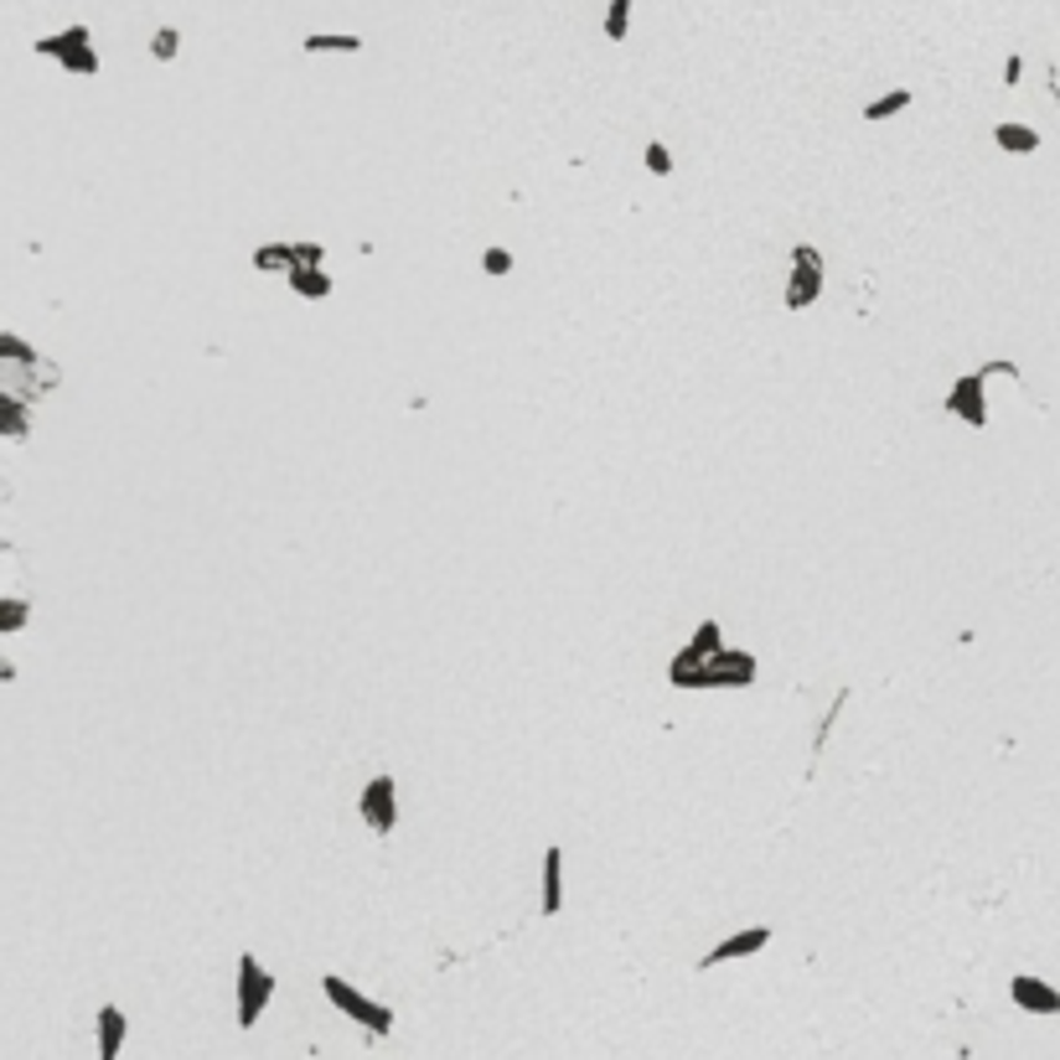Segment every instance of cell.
Returning <instances> with one entry per match:
<instances>
[{
	"instance_id": "cell-18",
	"label": "cell",
	"mask_w": 1060,
	"mask_h": 1060,
	"mask_svg": "<svg viewBox=\"0 0 1060 1060\" xmlns=\"http://www.w3.org/2000/svg\"><path fill=\"white\" fill-rule=\"evenodd\" d=\"M26 430H32V419L21 409V398H0V434L5 440H26Z\"/></svg>"
},
{
	"instance_id": "cell-2",
	"label": "cell",
	"mask_w": 1060,
	"mask_h": 1060,
	"mask_svg": "<svg viewBox=\"0 0 1060 1060\" xmlns=\"http://www.w3.org/2000/svg\"><path fill=\"white\" fill-rule=\"evenodd\" d=\"M827 279V259L818 243H791L786 254V311H807Z\"/></svg>"
},
{
	"instance_id": "cell-12",
	"label": "cell",
	"mask_w": 1060,
	"mask_h": 1060,
	"mask_svg": "<svg viewBox=\"0 0 1060 1060\" xmlns=\"http://www.w3.org/2000/svg\"><path fill=\"white\" fill-rule=\"evenodd\" d=\"M564 910V848H544V890H538V916H559Z\"/></svg>"
},
{
	"instance_id": "cell-25",
	"label": "cell",
	"mask_w": 1060,
	"mask_h": 1060,
	"mask_svg": "<svg viewBox=\"0 0 1060 1060\" xmlns=\"http://www.w3.org/2000/svg\"><path fill=\"white\" fill-rule=\"evenodd\" d=\"M300 264H326V249L321 243H295V270Z\"/></svg>"
},
{
	"instance_id": "cell-26",
	"label": "cell",
	"mask_w": 1060,
	"mask_h": 1060,
	"mask_svg": "<svg viewBox=\"0 0 1060 1060\" xmlns=\"http://www.w3.org/2000/svg\"><path fill=\"white\" fill-rule=\"evenodd\" d=\"M1020 79H1024V58H1020V52H1009V62H1003V83L1014 88Z\"/></svg>"
},
{
	"instance_id": "cell-8",
	"label": "cell",
	"mask_w": 1060,
	"mask_h": 1060,
	"mask_svg": "<svg viewBox=\"0 0 1060 1060\" xmlns=\"http://www.w3.org/2000/svg\"><path fill=\"white\" fill-rule=\"evenodd\" d=\"M357 818L368 823V833L389 838L393 827H398V782L393 776H373V782L362 786V797H357Z\"/></svg>"
},
{
	"instance_id": "cell-1",
	"label": "cell",
	"mask_w": 1060,
	"mask_h": 1060,
	"mask_svg": "<svg viewBox=\"0 0 1060 1060\" xmlns=\"http://www.w3.org/2000/svg\"><path fill=\"white\" fill-rule=\"evenodd\" d=\"M321 993H326V1003H332V1009H342L347 1020H357L362 1029H373L378 1040H383V1035H393V1009H389V1003H378V999H368L357 982L326 973V978H321Z\"/></svg>"
},
{
	"instance_id": "cell-23",
	"label": "cell",
	"mask_w": 1060,
	"mask_h": 1060,
	"mask_svg": "<svg viewBox=\"0 0 1060 1060\" xmlns=\"http://www.w3.org/2000/svg\"><path fill=\"white\" fill-rule=\"evenodd\" d=\"M642 156H647L652 177H668V171H672V151L663 145V140H647V151H642Z\"/></svg>"
},
{
	"instance_id": "cell-4",
	"label": "cell",
	"mask_w": 1060,
	"mask_h": 1060,
	"mask_svg": "<svg viewBox=\"0 0 1060 1060\" xmlns=\"http://www.w3.org/2000/svg\"><path fill=\"white\" fill-rule=\"evenodd\" d=\"M270 999H275V973L259 963L254 952H243L238 957V1029H254L259 1020H264V1009H270Z\"/></svg>"
},
{
	"instance_id": "cell-20",
	"label": "cell",
	"mask_w": 1060,
	"mask_h": 1060,
	"mask_svg": "<svg viewBox=\"0 0 1060 1060\" xmlns=\"http://www.w3.org/2000/svg\"><path fill=\"white\" fill-rule=\"evenodd\" d=\"M26 621H32V606H26L21 595H5V600H0V631H5V636H16Z\"/></svg>"
},
{
	"instance_id": "cell-24",
	"label": "cell",
	"mask_w": 1060,
	"mask_h": 1060,
	"mask_svg": "<svg viewBox=\"0 0 1060 1060\" xmlns=\"http://www.w3.org/2000/svg\"><path fill=\"white\" fill-rule=\"evenodd\" d=\"M512 264H517V259H512V254H508V249H497V243H491L487 254H481V270H487V275H491V279H502V275H512Z\"/></svg>"
},
{
	"instance_id": "cell-15",
	"label": "cell",
	"mask_w": 1060,
	"mask_h": 1060,
	"mask_svg": "<svg viewBox=\"0 0 1060 1060\" xmlns=\"http://www.w3.org/2000/svg\"><path fill=\"white\" fill-rule=\"evenodd\" d=\"M300 47H306L311 58L315 52H362V37H357V32H311Z\"/></svg>"
},
{
	"instance_id": "cell-19",
	"label": "cell",
	"mask_w": 1060,
	"mask_h": 1060,
	"mask_svg": "<svg viewBox=\"0 0 1060 1060\" xmlns=\"http://www.w3.org/2000/svg\"><path fill=\"white\" fill-rule=\"evenodd\" d=\"M600 32H606V41H627V32H631V0H610V5H606V21H600Z\"/></svg>"
},
{
	"instance_id": "cell-14",
	"label": "cell",
	"mask_w": 1060,
	"mask_h": 1060,
	"mask_svg": "<svg viewBox=\"0 0 1060 1060\" xmlns=\"http://www.w3.org/2000/svg\"><path fill=\"white\" fill-rule=\"evenodd\" d=\"M290 290L295 295H306V300H326L332 295V275L321 270V264H300V270H290Z\"/></svg>"
},
{
	"instance_id": "cell-7",
	"label": "cell",
	"mask_w": 1060,
	"mask_h": 1060,
	"mask_svg": "<svg viewBox=\"0 0 1060 1060\" xmlns=\"http://www.w3.org/2000/svg\"><path fill=\"white\" fill-rule=\"evenodd\" d=\"M755 657L750 652H735L725 647L719 657H708L704 668H699V678H693V693H714V688H750L755 683Z\"/></svg>"
},
{
	"instance_id": "cell-21",
	"label": "cell",
	"mask_w": 1060,
	"mask_h": 1060,
	"mask_svg": "<svg viewBox=\"0 0 1060 1060\" xmlns=\"http://www.w3.org/2000/svg\"><path fill=\"white\" fill-rule=\"evenodd\" d=\"M177 52H181V32H177V26H160L156 37H151V58H156V62H171Z\"/></svg>"
},
{
	"instance_id": "cell-13",
	"label": "cell",
	"mask_w": 1060,
	"mask_h": 1060,
	"mask_svg": "<svg viewBox=\"0 0 1060 1060\" xmlns=\"http://www.w3.org/2000/svg\"><path fill=\"white\" fill-rule=\"evenodd\" d=\"M993 145H999L1003 156H1035V151H1040V130L1014 124V119H999V124H993Z\"/></svg>"
},
{
	"instance_id": "cell-9",
	"label": "cell",
	"mask_w": 1060,
	"mask_h": 1060,
	"mask_svg": "<svg viewBox=\"0 0 1060 1060\" xmlns=\"http://www.w3.org/2000/svg\"><path fill=\"white\" fill-rule=\"evenodd\" d=\"M771 937H776L771 926H746V931H729L725 942H714L704 957H699V973H704V967H725V963H746V957H755V952H766Z\"/></svg>"
},
{
	"instance_id": "cell-17",
	"label": "cell",
	"mask_w": 1060,
	"mask_h": 1060,
	"mask_svg": "<svg viewBox=\"0 0 1060 1060\" xmlns=\"http://www.w3.org/2000/svg\"><path fill=\"white\" fill-rule=\"evenodd\" d=\"M901 109H910V88H890V94L869 98V104H865V119H869V124H880V119H895Z\"/></svg>"
},
{
	"instance_id": "cell-5",
	"label": "cell",
	"mask_w": 1060,
	"mask_h": 1060,
	"mask_svg": "<svg viewBox=\"0 0 1060 1060\" xmlns=\"http://www.w3.org/2000/svg\"><path fill=\"white\" fill-rule=\"evenodd\" d=\"M37 58L62 62V73H79V79H94L98 73V52L88 26H62L58 37H37Z\"/></svg>"
},
{
	"instance_id": "cell-10",
	"label": "cell",
	"mask_w": 1060,
	"mask_h": 1060,
	"mask_svg": "<svg viewBox=\"0 0 1060 1060\" xmlns=\"http://www.w3.org/2000/svg\"><path fill=\"white\" fill-rule=\"evenodd\" d=\"M1009 999H1014V1009L1040 1014V1020H1056L1060 1014V988L1035 978V973H1014V978H1009Z\"/></svg>"
},
{
	"instance_id": "cell-22",
	"label": "cell",
	"mask_w": 1060,
	"mask_h": 1060,
	"mask_svg": "<svg viewBox=\"0 0 1060 1060\" xmlns=\"http://www.w3.org/2000/svg\"><path fill=\"white\" fill-rule=\"evenodd\" d=\"M0 357H16V368H32V362H41V357L32 353V347H26V342H21L16 332L0 336Z\"/></svg>"
},
{
	"instance_id": "cell-11",
	"label": "cell",
	"mask_w": 1060,
	"mask_h": 1060,
	"mask_svg": "<svg viewBox=\"0 0 1060 1060\" xmlns=\"http://www.w3.org/2000/svg\"><path fill=\"white\" fill-rule=\"evenodd\" d=\"M94 1035H98V1060H119V1050H124V1040H130V1020H124L119 1003H98Z\"/></svg>"
},
{
	"instance_id": "cell-6",
	"label": "cell",
	"mask_w": 1060,
	"mask_h": 1060,
	"mask_svg": "<svg viewBox=\"0 0 1060 1060\" xmlns=\"http://www.w3.org/2000/svg\"><path fill=\"white\" fill-rule=\"evenodd\" d=\"M719 652H725V627H719V621H699V631L688 636V647L668 663V683L672 688H693L699 668H704L708 657H719Z\"/></svg>"
},
{
	"instance_id": "cell-3",
	"label": "cell",
	"mask_w": 1060,
	"mask_h": 1060,
	"mask_svg": "<svg viewBox=\"0 0 1060 1060\" xmlns=\"http://www.w3.org/2000/svg\"><path fill=\"white\" fill-rule=\"evenodd\" d=\"M993 373L1020 378V368H1014V362H988V368H978V373H963L957 383H952V393H946V414H957V419L973 425V430H988V378Z\"/></svg>"
},
{
	"instance_id": "cell-16",
	"label": "cell",
	"mask_w": 1060,
	"mask_h": 1060,
	"mask_svg": "<svg viewBox=\"0 0 1060 1060\" xmlns=\"http://www.w3.org/2000/svg\"><path fill=\"white\" fill-rule=\"evenodd\" d=\"M254 270H264V275H290L295 270V243H264V249H254Z\"/></svg>"
}]
</instances>
